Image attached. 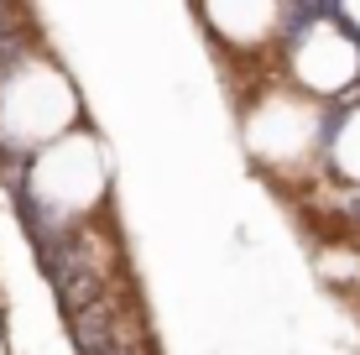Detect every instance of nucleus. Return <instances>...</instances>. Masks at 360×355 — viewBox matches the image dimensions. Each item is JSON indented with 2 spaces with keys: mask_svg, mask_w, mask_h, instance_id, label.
Segmentation results:
<instances>
[{
  "mask_svg": "<svg viewBox=\"0 0 360 355\" xmlns=\"http://www.w3.org/2000/svg\"><path fill=\"white\" fill-rule=\"evenodd\" d=\"M73 110L79 100L47 58H21L0 73V136L11 146H47L68 136Z\"/></svg>",
  "mask_w": 360,
  "mask_h": 355,
  "instance_id": "f257e3e1",
  "label": "nucleus"
},
{
  "mask_svg": "<svg viewBox=\"0 0 360 355\" xmlns=\"http://www.w3.org/2000/svg\"><path fill=\"white\" fill-rule=\"evenodd\" d=\"M32 193L47 214H84L105 199V162L89 136H58L32 167Z\"/></svg>",
  "mask_w": 360,
  "mask_h": 355,
  "instance_id": "f03ea898",
  "label": "nucleus"
},
{
  "mask_svg": "<svg viewBox=\"0 0 360 355\" xmlns=\"http://www.w3.org/2000/svg\"><path fill=\"white\" fill-rule=\"evenodd\" d=\"M292 63H297V79H303L314 94H340V89H350V79L360 73V53H355V42L345 32L314 27L303 42H297Z\"/></svg>",
  "mask_w": 360,
  "mask_h": 355,
  "instance_id": "7ed1b4c3",
  "label": "nucleus"
},
{
  "mask_svg": "<svg viewBox=\"0 0 360 355\" xmlns=\"http://www.w3.org/2000/svg\"><path fill=\"white\" fill-rule=\"evenodd\" d=\"M204 16L235 42H256L277 27V0H204Z\"/></svg>",
  "mask_w": 360,
  "mask_h": 355,
  "instance_id": "20e7f679",
  "label": "nucleus"
},
{
  "mask_svg": "<svg viewBox=\"0 0 360 355\" xmlns=\"http://www.w3.org/2000/svg\"><path fill=\"white\" fill-rule=\"evenodd\" d=\"M334 167L360 183V110L340 126V136H334Z\"/></svg>",
  "mask_w": 360,
  "mask_h": 355,
  "instance_id": "39448f33",
  "label": "nucleus"
},
{
  "mask_svg": "<svg viewBox=\"0 0 360 355\" xmlns=\"http://www.w3.org/2000/svg\"><path fill=\"white\" fill-rule=\"evenodd\" d=\"M345 11H350V16L360 21V0H345Z\"/></svg>",
  "mask_w": 360,
  "mask_h": 355,
  "instance_id": "423d86ee",
  "label": "nucleus"
}]
</instances>
